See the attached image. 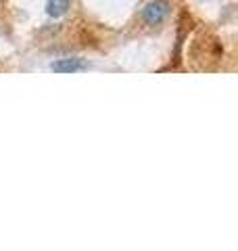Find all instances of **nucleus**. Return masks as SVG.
<instances>
[{
	"instance_id": "nucleus-3",
	"label": "nucleus",
	"mask_w": 238,
	"mask_h": 251,
	"mask_svg": "<svg viewBox=\"0 0 238 251\" xmlns=\"http://www.w3.org/2000/svg\"><path fill=\"white\" fill-rule=\"evenodd\" d=\"M69 0H48V2H46V13L50 15V17H63V15H65L67 11H69Z\"/></svg>"
},
{
	"instance_id": "nucleus-1",
	"label": "nucleus",
	"mask_w": 238,
	"mask_h": 251,
	"mask_svg": "<svg viewBox=\"0 0 238 251\" xmlns=\"http://www.w3.org/2000/svg\"><path fill=\"white\" fill-rule=\"evenodd\" d=\"M169 13H171V4L167 0H153L142 9L140 17L146 25H159V23H163L169 17Z\"/></svg>"
},
{
	"instance_id": "nucleus-2",
	"label": "nucleus",
	"mask_w": 238,
	"mask_h": 251,
	"mask_svg": "<svg viewBox=\"0 0 238 251\" xmlns=\"http://www.w3.org/2000/svg\"><path fill=\"white\" fill-rule=\"evenodd\" d=\"M52 72L57 74H75V72H84V69H88V63L82 61V59H59L54 61L50 65Z\"/></svg>"
}]
</instances>
